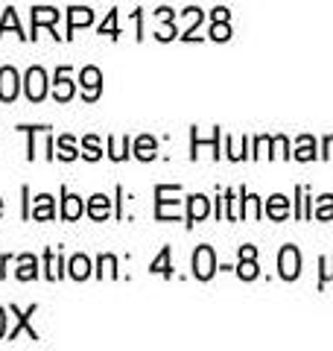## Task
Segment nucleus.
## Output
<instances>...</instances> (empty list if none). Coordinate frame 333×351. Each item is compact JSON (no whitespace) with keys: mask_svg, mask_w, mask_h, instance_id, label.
Wrapping results in <instances>:
<instances>
[{"mask_svg":"<svg viewBox=\"0 0 333 351\" xmlns=\"http://www.w3.org/2000/svg\"><path fill=\"white\" fill-rule=\"evenodd\" d=\"M0 211H3V202H0Z\"/></svg>","mask_w":333,"mask_h":351,"instance_id":"35","label":"nucleus"},{"mask_svg":"<svg viewBox=\"0 0 333 351\" xmlns=\"http://www.w3.org/2000/svg\"><path fill=\"white\" fill-rule=\"evenodd\" d=\"M246 214H249V217H260V208H258V196H246Z\"/></svg>","mask_w":333,"mask_h":351,"instance_id":"26","label":"nucleus"},{"mask_svg":"<svg viewBox=\"0 0 333 351\" xmlns=\"http://www.w3.org/2000/svg\"><path fill=\"white\" fill-rule=\"evenodd\" d=\"M295 156L301 158V161L313 158L316 156V152H313V138H301V141H298V152H295Z\"/></svg>","mask_w":333,"mask_h":351,"instance_id":"20","label":"nucleus"},{"mask_svg":"<svg viewBox=\"0 0 333 351\" xmlns=\"http://www.w3.org/2000/svg\"><path fill=\"white\" fill-rule=\"evenodd\" d=\"M88 214H91L94 219H103V217H108V196L97 193L94 199H91V205H88Z\"/></svg>","mask_w":333,"mask_h":351,"instance_id":"10","label":"nucleus"},{"mask_svg":"<svg viewBox=\"0 0 333 351\" xmlns=\"http://www.w3.org/2000/svg\"><path fill=\"white\" fill-rule=\"evenodd\" d=\"M94 21V15H91V9H71V32L76 29V27H88Z\"/></svg>","mask_w":333,"mask_h":351,"instance_id":"13","label":"nucleus"},{"mask_svg":"<svg viewBox=\"0 0 333 351\" xmlns=\"http://www.w3.org/2000/svg\"><path fill=\"white\" fill-rule=\"evenodd\" d=\"M85 149H88L85 156L91 158V161H97V158H99V144H97V138H85Z\"/></svg>","mask_w":333,"mask_h":351,"instance_id":"25","label":"nucleus"},{"mask_svg":"<svg viewBox=\"0 0 333 351\" xmlns=\"http://www.w3.org/2000/svg\"><path fill=\"white\" fill-rule=\"evenodd\" d=\"M6 334V313H3V307H0V337Z\"/></svg>","mask_w":333,"mask_h":351,"instance_id":"34","label":"nucleus"},{"mask_svg":"<svg viewBox=\"0 0 333 351\" xmlns=\"http://www.w3.org/2000/svg\"><path fill=\"white\" fill-rule=\"evenodd\" d=\"M325 156H328V158H333V135L325 141Z\"/></svg>","mask_w":333,"mask_h":351,"instance_id":"32","label":"nucleus"},{"mask_svg":"<svg viewBox=\"0 0 333 351\" xmlns=\"http://www.w3.org/2000/svg\"><path fill=\"white\" fill-rule=\"evenodd\" d=\"M193 21H202V12H199V9H193ZM184 38H196V27L187 29V36H184Z\"/></svg>","mask_w":333,"mask_h":351,"instance_id":"29","label":"nucleus"},{"mask_svg":"<svg viewBox=\"0 0 333 351\" xmlns=\"http://www.w3.org/2000/svg\"><path fill=\"white\" fill-rule=\"evenodd\" d=\"M44 94H47V76H44L41 68H29L27 73V97L32 103L44 100Z\"/></svg>","mask_w":333,"mask_h":351,"instance_id":"3","label":"nucleus"},{"mask_svg":"<svg viewBox=\"0 0 333 351\" xmlns=\"http://www.w3.org/2000/svg\"><path fill=\"white\" fill-rule=\"evenodd\" d=\"M240 255H243V258H254V255H258V249H254V246H243Z\"/></svg>","mask_w":333,"mask_h":351,"instance_id":"30","label":"nucleus"},{"mask_svg":"<svg viewBox=\"0 0 333 351\" xmlns=\"http://www.w3.org/2000/svg\"><path fill=\"white\" fill-rule=\"evenodd\" d=\"M59 261H56V252H47V278H59Z\"/></svg>","mask_w":333,"mask_h":351,"instance_id":"24","label":"nucleus"},{"mask_svg":"<svg viewBox=\"0 0 333 351\" xmlns=\"http://www.w3.org/2000/svg\"><path fill=\"white\" fill-rule=\"evenodd\" d=\"M325 278H333V258H325Z\"/></svg>","mask_w":333,"mask_h":351,"instance_id":"31","label":"nucleus"},{"mask_svg":"<svg viewBox=\"0 0 333 351\" xmlns=\"http://www.w3.org/2000/svg\"><path fill=\"white\" fill-rule=\"evenodd\" d=\"M56 21H59V12H56V9H50V6H36L32 9V24H36V29L41 27V24H47V27H53Z\"/></svg>","mask_w":333,"mask_h":351,"instance_id":"7","label":"nucleus"},{"mask_svg":"<svg viewBox=\"0 0 333 351\" xmlns=\"http://www.w3.org/2000/svg\"><path fill=\"white\" fill-rule=\"evenodd\" d=\"M82 214V199L79 196H64V205H62V217L68 219H76Z\"/></svg>","mask_w":333,"mask_h":351,"instance_id":"14","label":"nucleus"},{"mask_svg":"<svg viewBox=\"0 0 333 351\" xmlns=\"http://www.w3.org/2000/svg\"><path fill=\"white\" fill-rule=\"evenodd\" d=\"M59 156L64 158V161H71V158H76V149H73V141L64 135L62 141H59Z\"/></svg>","mask_w":333,"mask_h":351,"instance_id":"22","label":"nucleus"},{"mask_svg":"<svg viewBox=\"0 0 333 351\" xmlns=\"http://www.w3.org/2000/svg\"><path fill=\"white\" fill-rule=\"evenodd\" d=\"M18 97V71L15 68H0V100L12 103Z\"/></svg>","mask_w":333,"mask_h":351,"instance_id":"4","label":"nucleus"},{"mask_svg":"<svg viewBox=\"0 0 333 351\" xmlns=\"http://www.w3.org/2000/svg\"><path fill=\"white\" fill-rule=\"evenodd\" d=\"M32 217H36V219H50V217H53V199H50L47 193L38 196V199H36V208H32Z\"/></svg>","mask_w":333,"mask_h":351,"instance_id":"12","label":"nucleus"},{"mask_svg":"<svg viewBox=\"0 0 333 351\" xmlns=\"http://www.w3.org/2000/svg\"><path fill=\"white\" fill-rule=\"evenodd\" d=\"M155 156V141L149 138V135H143L140 141H138V158H143V161H149Z\"/></svg>","mask_w":333,"mask_h":351,"instance_id":"17","label":"nucleus"},{"mask_svg":"<svg viewBox=\"0 0 333 351\" xmlns=\"http://www.w3.org/2000/svg\"><path fill=\"white\" fill-rule=\"evenodd\" d=\"M316 214H319V217H333V196H321Z\"/></svg>","mask_w":333,"mask_h":351,"instance_id":"23","label":"nucleus"},{"mask_svg":"<svg viewBox=\"0 0 333 351\" xmlns=\"http://www.w3.org/2000/svg\"><path fill=\"white\" fill-rule=\"evenodd\" d=\"M73 97V82L68 80V71H59L56 73V100L64 103Z\"/></svg>","mask_w":333,"mask_h":351,"instance_id":"6","label":"nucleus"},{"mask_svg":"<svg viewBox=\"0 0 333 351\" xmlns=\"http://www.w3.org/2000/svg\"><path fill=\"white\" fill-rule=\"evenodd\" d=\"M71 276L73 278H88V276H91V261H88V258H82V255H76L73 261H71Z\"/></svg>","mask_w":333,"mask_h":351,"instance_id":"11","label":"nucleus"},{"mask_svg":"<svg viewBox=\"0 0 333 351\" xmlns=\"http://www.w3.org/2000/svg\"><path fill=\"white\" fill-rule=\"evenodd\" d=\"M278 269H281V276L286 281L298 278V272H301V255H298L295 246H284L281 249V258H278Z\"/></svg>","mask_w":333,"mask_h":351,"instance_id":"2","label":"nucleus"},{"mask_svg":"<svg viewBox=\"0 0 333 351\" xmlns=\"http://www.w3.org/2000/svg\"><path fill=\"white\" fill-rule=\"evenodd\" d=\"M99 32H111V36H117V27H114V15H108V21L103 24V29Z\"/></svg>","mask_w":333,"mask_h":351,"instance_id":"28","label":"nucleus"},{"mask_svg":"<svg viewBox=\"0 0 333 351\" xmlns=\"http://www.w3.org/2000/svg\"><path fill=\"white\" fill-rule=\"evenodd\" d=\"M88 85V91H85V100H97L99 97V85H103V76H99L97 68H85L82 71V88Z\"/></svg>","mask_w":333,"mask_h":351,"instance_id":"5","label":"nucleus"},{"mask_svg":"<svg viewBox=\"0 0 333 351\" xmlns=\"http://www.w3.org/2000/svg\"><path fill=\"white\" fill-rule=\"evenodd\" d=\"M18 263H21V269H18V278H21V281H29V278L38 276V269H36L38 263H36V258H32V255H21Z\"/></svg>","mask_w":333,"mask_h":351,"instance_id":"9","label":"nucleus"},{"mask_svg":"<svg viewBox=\"0 0 333 351\" xmlns=\"http://www.w3.org/2000/svg\"><path fill=\"white\" fill-rule=\"evenodd\" d=\"M205 217H208V199L202 193L190 196V217H187V219H190V226L199 223V219H205Z\"/></svg>","mask_w":333,"mask_h":351,"instance_id":"8","label":"nucleus"},{"mask_svg":"<svg viewBox=\"0 0 333 351\" xmlns=\"http://www.w3.org/2000/svg\"><path fill=\"white\" fill-rule=\"evenodd\" d=\"M266 211H269V217H275V219H284L286 211H290V208H286V196H272Z\"/></svg>","mask_w":333,"mask_h":351,"instance_id":"15","label":"nucleus"},{"mask_svg":"<svg viewBox=\"0 0 333 351\" xmlns=\"http://www.w3.org/2000/svg\"><path fill=\"white\" fill-rule=\"evenodd\" d=\"M210 38H217V41H228V38H231L228 21H225V24H222V21H217V24L210 27Z\"/></svg>","mask_w":333,"mask_h":351,"instance_id":"21","label":"nucleus"},{"mask_svg":"<svg viewBox=\"0 0 333 351\" xmlns=\"http://www.w3.org/2000/svg\"><path fill=\"white\" fill-rule=\"evenodd\" d=\"M152 272H161V276H170V249H161V255L152 261Z\"/></svg>","mask_w":333,"mask_h":351,"instance_id":"16","label":"nucleus"},{"mask_svg":"<svg viewBox=\"0 0 333 351\" xmlns=\"http://www.w3.org/2000/svg\"><path fill=\"white\" fill-rule=\"evenodd\" d=\"M214 18L217 21H228V9H214Z\"/></svg>","mask_w":333,"mask_h":351,"instance_id":"33","label":"nucleus"},{"mask_svg":"<svg viewBox=\"0 0 333 351\" xmlns=\"http://www.w3.org/2000/svg\"><path fill=\"white\" fill-rule=\"evenodd\" d=\"M240 278H258V263H254V258H243V263H240Z\"/></svg>","mask_w":333,"mask_h":351,"instance_id":"19","label":"nucleus"},{"mask_svg":"<svg viewBox=\"0 0 333 351\" xmlns=\"http://www.w3.org/2000/svg\"><path fill=\"white\" fill-rule=\"evenodd\" d=\"M193 272H196V278H202V281H208L217 272V258H214V249H210V246H199L196 249V255H193Z\"/></svg>","mask_w":333,"mask_h":351,"instance_id":"1","label":"nucleus"},{"mask_svg":"<svg viewBox=\"0 0 333 351\" xmlns=\"http://www.w3.org/2000/svg\"><path fill=\"white\" fill-rule=\"evenodd\" d=\"M99 267L108 269L111 276H117V272H114V258H111V255H103V258H99Z\"/></svg>","mask_w":333,"mask_h":351,"instance_id":"27","label":"nucleus"},{"mask_svg":"<svg viewBox=\"0 0 333 351\" xmlns=\"http://www.w3.org/2000/svg\"><path fill=\"white\" fill-rule=\"evenodd\" d=\"M6 29H15L18 36H21V24H18V15H15V9H6V15H3V24H0V36H3Z\"/></svg>","mask_w":333,"mask_h":351,"instance_id":"18","label":"nucleus"}]
</instances>
